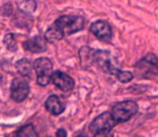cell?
<instances>
[{"instance_id":"17","label":"cell","mask_w":158,"mask_h":137,"mask_svg":"<svg viewBox=\"0 0 158 137\" xmlns=\"http://www.w3.org/2000/svg\"><path fill=\"white\" fill-rule=\"evenodd\" d=\"M1 78H2V76H1V74H0V80H1Z\"/></svg>"},{"instance_id":"8","label":"cell","mask_w":158,"mask_h":137,"mask_svg":"<svg viewBox=\"0 0 158 137\" xmlns=\"http://www.w3.org/2000/svg\"><path fill=\"white\" fill-rule=\"evenodd\" d=\"M52 83L64 92H69L74 88V80L68 74L61 71H55L52 75Z\"/></svg>"},{"instance_id":"1","label":"cell","mask_w":158,"mask_h":137,"mask_svg":"<svg viewBox=\"0 0 158 137\" xmlns=\"http://www.w3.org/2000/svg\"><path fill=\"white\" fill-rule=\"evenodd\" d=\"M85 19L77 15H63L57 18L45 31L44 37L50 43L60 41L64 35H70L84 28Z\"/></svg>"},{"instance_id":"14","label":"cell","mask_w":158,"mask_h":137,"mask_svg":"<svg viewBox=\"0 0 158 137\" xmlns=\"http://www.w3.org/2000/svg\"><path fill=\"white\" fill-rule=\"evenodd\" d=\"M116 78L118 79L121 83H129L130 80H132L133 78V74L131 72H128V71H122L118 73V75L116 76Z\"/></svg>"},{"instance_id":"9","label":"cell","mask_w":158,"mask_h":137,"mask_svg":"<svg viewBox=\"0 0 158 137\" xmlns=\"http://www.w3.org/2000/svg\"><path fill=\"white\" fill-rule=\"evenodd\" d=\"M45 37H42L40 35L29 39L23 43L24 49L27 52L33 53V54H38V53H43L46 50V43H45Z\"/></svg>"},{"instance_id":"6","label":"cell","mask_w":158,"mask_h":137,"mask_svg":"<svg viewBox=\"0 0 158 137\" xmlns=\"http://www.w3.org/2000/svg\"><path fill=\"white\" fill-rule=\"evenodd\" d=\"M29 94L28 81L23 77H15L11 83V98L13 101L21 103L27 99Z\"/></svg>"},{"instance_id":"4","label":"cell","mask_w":158,"mask_h":137,"mask_svg":"<svg viewBox=\"0 0 158 137\" xmlns=\"http://www.w3.org/2000/svg\"><path fill=\"white\" fill-rule=\"evenodd\" d=\"M138 109L139 106L135 101L127 100L115 104L111 109V114L117 123H122L132 118L138 112Z\"/></svg>"},{"instance_id":"10","label":"cell","mask_w":158,"mask_h":137,"mask_svg":"<svg viewBox=\"0 0 158 137\" xmlns=\"http://www.w3.org/2000/svg\"><path fill=\"white\" fill-rule=\"evenodd\" d=\"M45 108L54 116H58L64 110L66 106L57 96H50L45 101Z\"/></svg>"},{"instance_id":"16","label":"cell","mask_w":158,"mask_h":137,"mask_svg":"<svg viewBox=\"0 0 158 137\" xmlns=\"http://www.w3.org/2000/svg\"><path fill=\"white\" fill-rule=\"evenodd\" d=\"M56 136H58V137H66L67 136V132H66V130L64 129H59L58 131L56 132Z\"/></svg>"},{"instance_id":"3","label":"cell","mask_w":158,"mask_h":137,"mask_svg":"<svg viewBox=\"0 0 158 137\" xmlns=\"http://www.w3.org/2000/svg\"><path fill=\"white\" fill-rule=\"evenodd\" d=\"M117 124L112 114L103 112L93 120L89 124V132L94 136H106L112 131V129Z\"/></svg>"},{"instance_id":"11","label":"cell","mask_w":158,"mask_h":137,"mask_svg":"<svg viewBox=\"0 0 158 137\" xmlns=\"http://www.w3.org/2000/svg\"><path fill=\"white\" fill-rule=\"evenodd\" d=\"M15 67L17 68V72L24 77H30L32 71V65L29 60L27 59H21L19 61H17Z\"/></svg>"},{"instance_id":"7","label":"cell","mask_w":158,"mask_h":137,"mask_svg":"<svg viewBox=\"0 0 158 137\" xmlns=\"http://www.w3.org/2000/svg\"><path fill=\"white\" fill-rule=\"evenodd\" d=\"M89 30L97 39L104 42H111L113 37V31L111 25L106 21H96L90 25Z\"/></svg>"},{"instance_id":"2","label":"cell","mask_w":158,"mask_h":137,"mask_svg":"<svg viewBox=\"0 0 158 137\" xmlns=\"http://www.w3.org/2000/svg\"><path fill=\"white\" fill-rule=\"evenodd\" d=\"M135 75L139 78L151 79L158 75V57L153 53L146 54L135 65Z\"/></svg>"},{"instance_id":"12","label":"cell","mask_w":158,"mask_h":137,"mask_svg":"<svg viewBox=\"0 0 158 137\" xmlns=\"http://www.w3.org/2000/svg\"><path fill=\"white\" fill-rule=\"evenodd\" d=\"M15 135L21 136V137H37L38 133L35 132L32 124H26V125H24V127H22L21 129L15 133Z\"/></svg>"},{"instance_id":"5","label":"cell","mask_w":158,"mask_h":137,"mask_svg":"<svg viewBox=\"0 0 158 137\" xmlns=\"http://www.w3.org/2000/svg\"><path fill=\"white\" fill-rule=\"evenodd\" d=\"M33 68L37 74V83L40 86H48L52 81L53 63L48 58L41 57L35 59L33 62Z\"/></svg>"},{"instance_id":"15","label":"cell","mask_w":158,"mask_h":137,"mask_svg":"<svg viewBox=\"0 0 158 137\" xmlns=\"http://www.w3.org/2000/svg\"><path fill=\"white\" fill-rule=\"evenodd\" d=\"M4 44H6V48H9L12 52L16 50V43H15L14 37H13L12 33H9L4 37Z\"/></svg>"},{"instance_id":"13","label":"cell","mask_w":158,"mask_h":137,"mask_svg":"<svg viewBox=\"0 0 158 137\" xmlns=\"http://www.w3.org/2000/svg\"><path fill=\"white\" fill-rule=\"evenodd\" d=\"M37 8V2L35 0H23L19 3V9L25 13H32Z\"/></svg>"}]
</instances>
